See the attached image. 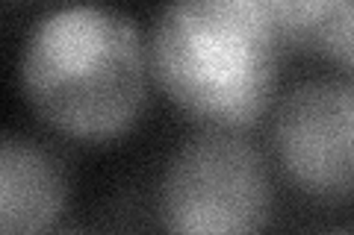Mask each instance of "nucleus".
Returning a JSON list of instances; mask_svg holds the SVG:
<instances>
[{
	"instance_id": "f257e3e1",
	"label": "nucleus",
	"mask_w": 354,
	"mask_h": 235,
	"mask_svg": "<svg viewBox=\"0 0 354 235\" xmlns=\"http://www.w3.org/2000/svg\"><path fill=\"white\" fill-rule=\"evenodd\" d=\"M283 56L278 30L251 0H171L151 36L153 83L201 130L257 127Z\"/></svg>"
},
{
	"instance_id": "f03ea898",
	"label": "nucleus",
	"mask_w": 354,
	"mask_h": 235,
	"mask_svg": "<svg viewBox=\"0 0 354 235\" xmlns=\"http://www.w3.org/2000/svg\"><path fill=\"white\" fill-rule=\"evenodd\" d=\"M30 109L68 141L113 144L139 124L148 65L133 21L104 6H68L41 18L21 53Z\"/></svg>"
},
{
	"instance_id": "7ed1b4c3",
	"label": "nucleus",
	"mask_w": 354,
	"mask_h": 235,
	"mask_svg": "<svg viewBox=\"0 0 354 235\" xmlns=\"http://www.w3.org/2000/svg\"><path fill=\"white\" fill-rule=\"evenodd\" d=\"M274 215L266 156L227 130H201L171 156L157 192V218L169 232H260Z\"/></svg>"
},
{
	"instance_id": "20e7f679",
	"label": "nucleus",
	"mask_w": 354,
	"mask_h": 235,
	"mask_svg": "<svg viewBox=\"0 0 354 235\" xmlns=\"http://www.w3.org/2000/svg\"><path fill=\"white\" fill-rule=\"evenodd\" d=\"M281 180L316 206L354 203V76L295 85L272 112Z\"/></svg>"
},
{
	"instance_id": "39448f33",
	"label": "nucleus",
	"mask_w": 354,
	"mask_h": 235,
	"mask_svg": "<svg viewBox=\"0 0 354 235\" xmlns=\"http://www.w3.org/2000/svg\"><path fill=\"white\" fill-rule=\"evenodd\" d=\"M68 171L41 141L6 132L0 141V232L50 229L68 203Z\"/></svg>"
},
{
	"instance_id": "423d86ee",
	"label": "nucleus",
	"mask_w": 354,
	"mask_h": 235,
	"mask_svg": "<svg viewBox=\"0 0 354 235\" xmlns=\"http://www.w3.org/2000/svg\"><path fill=\"white\" fill-rule=\"evenodd\" d=\"M278 30L286 53L313 56L319 27L334 0H251Z\"/></svg>"
},
{
	"instance_id": "0eeeda50",
	"label": "nucleus",
	"mask_w": 354,
	"mask_h": 235,
	"mask_svg": "<svg viewBox=\"0 0 354 235\" xmlns=\"http://www.w3.org/2000/svg\"><path fill=\"white\" fill-rule=\"evenodd\" d=\"M313 56L334 62L354 76V0H334L319 27Z\"/></svg>"
}]
</instances>
